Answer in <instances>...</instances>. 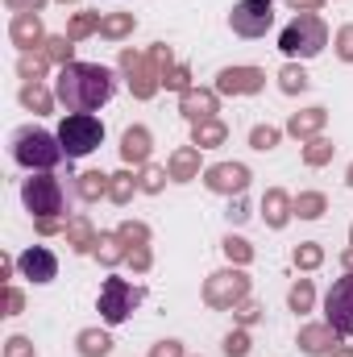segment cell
Returning <instances> with one entry per match:
<instances>
[{"label":"cell","instance_id":"cell-1","mask_svg":"<svg viewBox=\"0 0 353 357\" xmlns=\"http://www.w3.org/2000/svg\"><path fill=\"white\" fill-rule=\"evenodd\" d=\"M54 91L63 100L67 112H96L100 104L112 100L117 91V75L100 63H67L54 79Z\"/></svg>","mask_w":353,"mask_h":357},{"label":"cell","instance_id":"cell-2","mask_svg":"<svg viewBox=\"0 0 353 357\" xmlns=\"http://www.w3.org/2000/svg\"><path fill=\"white\" fill-rule=\"evenodd\" d=\"M13 158L25 167V171H54L67 154H63V142H59V133H46V129H38V125H25V129H17L13 133Z\"/></svg>","mask_w":353,"mask_h":357},{"label":"cell","instance_id":"cell-3","mask_svg":"<svg viewBox=\"0 0 353 357\" xmlns=\"http://www.w3.org/2000/svg\"><path fill=\"white\" fill-rule=\"evenodd\" d=\"M324 46H329V29H324V21L312 17V13H299V17L287 21L283 33H278V50H283L287 59H316Z\"/></svg>","mask_w":353,"mask_h":357},{"label":"cell","instance_id":"cell-4","mask_svg":"<svg viewBox=\"0 0 353 357\" xmlns=\"http://www.w3.org/2000/svg\"><path fill=\"white\" fill-rule=\"evenodd\" d=\"M59 142L67 158H88L91 150L104 146V125L96 112H67L59 125Z\"/></svg>","mask_w":353,"mask_h":357},{"label":"cell","instance_id":"cell-5","mask_svg":"<svg viewBox=\"0 0 353 357\" xmlns=\"http://www.w3.org/2000/svg\"><path fill=\"white\" fill-rule=\"evenodd\" d=\"M142 299H146L142 287H133V282H125V278H104V287H100V316H104L108 324H121Z\"/></svg>","mask_w":353,"mask_h":357},{"label":"cell","instance_id":"cell-6","mask_svg":"<svg viewBox=\"0 0 353 357\" xmlns=\"http://www.w3.org/2000/svg\"><path fill=\"white\" fill-rule=\"evenodd\" d=\"M324 320L341 333V337H353V274L337 278L324 295Z\"/></svg>","mask_w":353,"mask_h":357},{"label":"cell","instance_id":"cell-7","mask_svg":"<svg viewBox=\"0 0 353 357\" xmlns=\"http://www.w3.org/2000/svg\"><path fill=\"white\" fill-rule=\"evenodd\" d=\"M229 25H233V33H241V38H262L266 29L274 25V4H270V0H241V4L229 13Z\"/></svg>","mask_w":353,"mask_h":357},{"label":"cell","instance_id":"cell-8","mask_svg":"<svg viewBox=\"0 0 353 357\" xmlns=\"http://www.w3.org/2000/svg\"><path fill=\"white\" fill-rule=\"evenodd\" d=\"M21 199H25V208H29V212L50 216V212H59V208H63V187H59V178H50V175L25 178Z\"/></svg>","mask_w":353,"mask_h":357},{"label":"cell","instance_id":"cell-9","mask_svg":"<svg viewBox=\"0 0 353 357\" xmlns=\"http://www.w3.org/2000/svg\"><path fill=\"white\" fill-rule=\"evenodd\" d=\"M17 266H21V274H25L29 282H54V278H59V258H54L46 245L25 250V254L17 258Z\"/></svg>","mask_w":353,"mask_h":357}]
</instances>
